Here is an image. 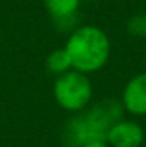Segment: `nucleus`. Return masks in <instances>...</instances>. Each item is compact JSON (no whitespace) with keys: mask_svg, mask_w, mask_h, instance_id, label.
Here are the masks:
<instances>
[{"mask_svg":"<svg viewBox=\"0 0 146 147\" xmlns=\"http://www.w3.org/2000/svg\"><path fill=\"white\" fill-rule=\"evenodd\" d=\"M71 59H69L68 52L63 49H57V50L50 52L46 58V69L50 74L55 75H63L68 71H71Z\"/></svg>","mask_w":146,"mask_h":147,"instance_id":"obj_6","label":"nucleus"},{"mask_svg":"<svg viewBox=\"0 0 146 147\" xmlns=\"http://www.w3.org/2000/svg\"><path fill=\"white\" fill-rule=\"evenodd\" d=\"M80 0H44V6L54 19L74 16Z\"/></svg>","mask_w":146,"mask_h":147,"instance_id":"obj_7","label":"nucleus"},{"mask_svg":"<svg viewBox=\"0 0 146 147\" xmlns=\"http://www.w3.org/2000/svg\"><path fill=\"white\" fill-rule=\"evenodd\" d=\"M126 28L130 36L138 38V39H146V14L140 13V14L132 16L127 20Z\"/></svg>","mask_w":146,"mask_h":147,"instance_id":"obj_8","label":"nucleus"},{"mask_svg":"<svg viewBox=\"0 0 146 147\" xmlns=\"http://www.w3.org/2000/svg\"><path fill=\"white\" fill-rule=\"evenodd\" d=\"M74 71L90 74L105 66L110 57V41L105 31L94 25L75 28L65 45Z\"/></svg>","mask_w":146,"mask_h":147,"instance_id":"obj_1","label":"nucleus"},{"mask_svg":"<svg viewBox=\"0 0 146 147\" xmlns=\"http://www.w3.org/2000/svg\"><path fill=\"white\" fill-rule=\"evenodd\" d=\"M82 147H110V146L107 144V141H91V142H86Z\"/></svg>","mask_w":146,"mask_h":147,"instance_id":"obj_9","label":"nucleus"},{"mask_svg":"<svg viewBox=\"0 0 146 147\" xmlns=\"http://www.w3.org/2000/svg\"><path fill=\"white\" fill-rule=\"evenodd\" d=\"M123 108L134 116H145L146 114V72L132 77L124 86Z\"/></svg>","mask_w":146,"mask_h":147,"instance_id":"obj_5","label":"nucleus"},{"mask_svg":"<svg viewBox=\"0 0 146 147\" xmlns=\"http://www.w3.org/2000/svg\"><path fill=\"white\" fill-rule=\"evenodd\" d=\"M145 131L137 122L121 119L109 130L105 141L110 147H141Z\"/></svg>","mask_w":146,"mask_h":147,"instance_id":"obj_4","label":"nucleus"},{"mask_svg":"<svg viewBox=\"0 0 146 147\" xmlns=\"http://www.w3.org/2000/svg\"><path fill=\"white\" fill-rule=\"evenodd\" d=\"M54 97L66 111H82L93 97V86L86 74L68 71L54 83Z\"/></svg>","mask_w":146,"mask_h":147,"instance_id":"obj_3","label":"nucleus"},{"mask_svg":"<svg viewBox=\"0 0 146 147\" xmlns=\"http://www.w3.org/2000/svg\"><path fill=\"white\" fill-rule=\"evenodd\" d=\"M123 111L124 108L120 100L104 99L93 105L85 114L79 116L85 136V144L91 141H105L109 130L123 119Z\"/></svg>","mask_w":146,"mask_h":147,"instance_id":"obj_2","label":"nucleus"}]
</instances>
